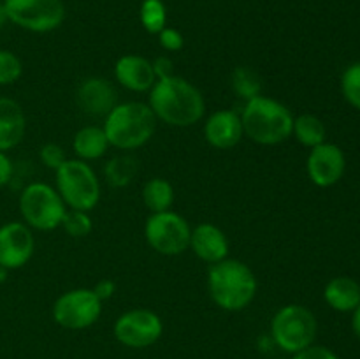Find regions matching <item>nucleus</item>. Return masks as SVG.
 Segmentation results:
<instances>
[{
  "label": "nucleus",
  "instance_id": "6ab92c4d",
  "mask_svg": "<svg viewBox=\"0 0 360 359\" xmlns=\"http://www.w3.org/2000/svg\"><path fill=\"white\" fill-rule=\"evenodd\" d=\"M323 299L336 312H354L360 305V284L350 277H336L323 289Z\"/></svg>",
  "mask_w": 360,
  "mask_h": 359
},
{
  "label": "nucleus",
  "instance_id": "dca6fc26",
  "mask_svg": "<svg viewBox=\"0 0 360 359\" xmlns=\"http://www.w3.org/2000/svg\"><path fill=\"white\" fill-rule=\"evenodd\" d=\"M190 250L206 264H217L220 260L227 259L229 250V238L218 225L211 222H200L192 229L190 236Z\"/></svg>",
  "mask_w": 360,
  "mask_h": 359
},
{
  "label": "nucleus",
  "instance_id": "a211bd4d",
  "mask_svg": "<svg viewBox=\"0 0 360 359\" xmlns=\"http://www.w3.org/2000/svg\"><path fill=\"white\" fill-rule=\"evenodd\" d=\"M27 134V116L18 101L0 97V151L16 148Z\"/></svg>",
  "mask_w": 360,
  "mask_h": 359
},
{
  "label": "nucleus",
  "instance_id": "a878e982",
  "mask_svg": "<svg viewBox=\"0 0 360 359\" xmlns=\"http://www.w3.org/2000/svg\"><path fill=\"white\" fill-rule=\"evenodd\" d=\"M60 227L70 236V238H86L94 231V220L90 217V211L67 210Z\"/></svg>",
  "mask_w": 360,
  "mask_h": 359
},
{
  "label": "nucleus",
  "instance_id": "423d86ee",
  "mask_svg": "<svg viewBox=\"0 0 360 359\" xmlns=\"http://www.w3.org/2000/svg\"><path fill=\"white\" fill-rule=\"evenodd\" d=\"M316 333L319 322L315 313L297 303L281 306L271 319L269 336L273 338L274 347L292 355L313 345Z\"/></svg>",
  "mask_w": 360,
  "mask_h": 359
},
{
  "label": "nucleus",
  "instance_id": "f704fd0d",
  "mask_svg": "<svg viewBox=\"0 0 360 359\" xmlns=\"http://www.w3.org/2000/svg\"><path fill=\"white\" fill-rule=\"evenodd\" d=\"M352 326H354L355 334L360 338V305L354 310V319H352Z\"/></svg>",
  "mask_w": 360,
  "mask_h": 359
},
{
  "label": "nucleus",
  "instance_id": "20e7f679",
  "mask_svg": "<svg viewBox=\"0 0 360 359\" xmlns=\"http://www.w3.org/2000/svg\"><path fill=\"white\" fill-rule=\"evenodd\" d=\"M158 120L148 102H120L104 118L105 136L112 148L132 151L143 148L155 136Z\"/></svg>",
  "mask_w": 360,
  "mask_h": 359
},
{
  "label": "nucleus",
  "instance_id": "c756f323",
  "mask_svg": "<svg viewBox=\"0 0 360 359\" xmlns=\"http://www.w3.org/2000/svg\"><path fill=\"white\" fill-rule=\"evenodd\" d=\"M158 44H160V48L165 49V51H181L183 46H185V37H183V34L178 28L165 27L164 30L158 34Z\"/></svg>",
  "mask_w": 360,
  "mask_h": 359
},
{
  "label": "nucleus",
  "instance_id": "f8f14e48",
  "mask_svg": "<svg viewBox=\"0 0 360 359\" xmlns=\"http://www.w3.org/2000/svg\"><path fill=\"white\" fill-rule=\"evenodd\" d=\"M35 252L34 231L25 222H6L0 225V266L9 271L27 266Z\"/></svg>",
  "mask_w": 360,
  "mask_h": 359
},
{
  "label": "nucleus",
  "instance_id": "9d476101",
  "mask_svg": "<svg viewBox=\"0 0 360 359\" xmlns=\"http://www.w3.org/2000/svg\"><path fill=\"white\" fill-rule=\"evenodd\" d=\"M11 23L34 34H48L65 21L62 0H4Z\"/></svg>",
  "mask_w": 360,
  "mask_h": 359
},
{
  "label": "nucleus",
  "instance_id": "7c9ffc66",
  "mask_svg": "<svg viewBox=\"0 0 360 359\" xmlns=\"http://www.w3.org/2000/svg\"><path fill=\"white\" fill-rule=\"evenodd\" d=\"M292 359H340L336 352H333L330 348L323 347V345H309L304 351L294 354Z\"/></svg>",
  "mask_w": 360,
  "mask_h": 359
},
{
  "label": "nucleus",
  "instance_id": "1a4fd4ad",
  "mask_svg": "<svg viewBox=\"0 0 360 359\" xmlns=\"http://www.w3.org/2000/svg\"><path fill=\"white\" fill-rule=\"evenodd\" d=\"M51 315L53 320L63 329H88L101 319L102 301L97 298L94 289H70L53 303Z\"/></svg>",
  "mask_w": 360,
  "mask_h": 359
},
{
  "label": "nucleus",
  "instance_id": "393cba45",
  "mask_svg": "<svg viewBox=\"0 0 360 359\" xmlns=\"http://www.w3.org/2000/svg\"><path fill=\"white\" fill-rule=\"evenodd\" d=\"M139 21L148 34H160L167 27V7L164 0H143L139 7Z\"/></svg>",
  "mask_w": 360,
  "mask_h": 359
},
{
  "label": "nucleus",
  "instance_id": "f3484780",
  "mask_svg": "<svg viewBox=\"0 0 360 359\" xmlns=\"http://www.w3.org/2000/svg\"><path fill=\"white\" fill-rule=\"evenodd\" d=\"M115 77L123 88L137 94H146L157 83L153 63L141 55H123L115 63Z\"/></svg>",
  "mask_w": 360,
  "mask_h": 359
},
{
  "label": "nucleus",
  "instance_id": "f257e3e1",
  "mask_svg": "<svg viewBox=\"0 0 360 359\" xmlns=\"http://www.w3.org/2000/svg\"><path fill=\"white\" fill-rule=\"evenodd\" d=\"M148 106L155 113L158 122L171 127L186 129L206 115V101L199 88L181 76L157 80L148 92Z\"/></svg>",
  "mask_w": 360,
  "mask_h": 359
},
{
  "label": "nucleus",
  "instance_id": "0eeeda50",
  "mask_svg": "<svg viewBox=\"0 0 360 359\" xmlns=\"http://www.w3.org/2000/svg\"><path fill=\"white\" fill-rule=\"evenodd\" d=\"M21 218L32 231L48 232L62 225L67 210L58 190L46 182H32L18 199Z\"/></svg>",
  "mask_w": 360,
  "mask_h": 359
},
{
  "label": "nucleus",
  "instance_id": "39448f33",
  "mask_svg": "<svg viewBox=\"0 0 360 359\" xmlns=\"http://www.w3.org/2000/svg\"><path fill=\"white\" fill-rule=\"evenodd\" d=\"M55 189L69 210L91 211L101 201V182L88 162L67 158L55 171Z\"/></svg>",
  "mask_w": 360,
  "mask_h": 359
},
{
  "label": "nucleus",
  "instance_id": "cd10ccee",
  "mask_svg": "<svg viewBox=\"0 0 360 359\" xmlns=\"http://www.w3.org/2000/svg\"><path fill=\"white\" fill-rule=\"evenodd\" d=\"M341 92L350 106L360 111V62L352 63L341 76Z\"/></svg>",
  "mask_w": 360,
  "mask_h": 359
},
{
  "label": "nucleus",
  "instance_id": "72a5a7b5",
  "mask_svg": "<svg viewBox=\"0 0 360 359\" xmlns=\"http://www.w3.org/2000/svg\"><path fill=\"white\" fill-rule=\"evenodd\" d=\"M91 289H94V292L97 294V298L104 303L105 299H111L112 296H115L116 284L111 280V278H102V280H98L97 284H95V287Z\"/></svg>",
  "mask_w": 360,
  "mask_h": 359
},
{
  "label": "nucleus",
  "instance_id": "f03ea898",
  "mask_svg": "<svg viewBox=\"0 0 360 359\" xmlns=\"http://www.w3.org/2000/svg\"><path fill=\"white\" fill-rule=\"evenodd\" d=\"M259 289L255 273L239 259H224L207 270V292L218 308L241 312L253 303Z\"/></svg>",
  "mask_w": 360,
  "mask_h": 359
},
{
  "label": "nucleus",
  "instance_id": "2f4dec72",
  "mask_svg": "<svg viewBox=\"0 0 360 359\" xmlns=\"http://www.w3.org/2000/svg\"><path fill=\"white\" fill-rule=\"evenodd\" d=\"M151 63H153V70L157 80H164V77L174 76V62H172L167 55L157 56Z\"/></svg>",
  "mask_w": 360,
  "mask_h": 359
},
{
  "label": "nucleus",
  "instance_id": "ddd939ff",
  "mask_svg": "<svg viewBox=\"0 0 360 359\" xmlns=\"http://www.w3.org/2000/svg\"><path fill=\"white\" fill-rule=\"evenodd\" d=\"M347 158L343 150L334 143H322L311 148L306 158V171L309 180L320 189H329L336 185L345 175Z\"/></svg>",
  "mask_w": 360,
  "mask_h": 359
},
{
  "label": "nucleus",
  "instance_id": "aec40b11",
  "mask_svg": "<svg viewBox=\"0 0 360 359\" xmlns=\"http://www.w3.org/2000/svg\"><path fill=\"white\" fill-rule=\"evenodd\" d=\"M109 148L111 144H109L108 136H105L104 129L98 125L81 127L72 137V150L79 160H97L108 153Z\"/></svg>",
  "mask_w": 360,
  "mask_h": 359
},
{
  "label": "nucleus",
  "instance_id": "e433bc0d",
  "mask_svg": "<svg viewBox=\"0 0 360 359\" xmlns=\"http://www.w3.org/2000/svg\"><path fill=\"white\" fill-rule=\"evenodd\" d=\"M7 277H9V270L4 266H0V284L7 282Z\"/></svg>",
  "mask_w": 360,
  "mask_h": 359
},
{
  "label": "nucleus",
  "instance_id": "9b49d317",
  "mask_svg": "<svg viewBox=\"0 0 360 359\" xmlns=\"http://www.w3.org/2000/svg\"><path fill=\"white\" fill-rule=\"evenodd\" d=\"M115 338L129 348H146L164 334V320L148 308H134L122 313L112 327Z\"/></svg>",
  "mask_w": 360,
  "mask_h": 359
},
{
  "label": "nucleus",
  "instance_id": "b1692460",
  "mask_svg": "<svg viewBox=\"0 0 360 359\" xmlns=\"http://www.w3.org/2000/svg\"><path fill=\"white\" fill-rule=\"evenodd\" d=\"M231 87L232 92L238 95L239 99H243L245 102L252 101V99L262 95V77L259 76L255 69L248 65H239L236 67L234 73L231 77Z\"/></svg>",
  "mask_w": 360,
  "mask_h": 359
},
{
  "label": "nucleus",
  "instance_id": "6e6552de",
  "mask_svg": "<svg viewBox=\"0 0 360 359\" xmlns=\"http://www.w3.org/2000/svg\"><path fill=\"white\" fill-rule=\"evenodd\" d=\"M192 225L183 215L167 210L151 213L144 224V238L151 250L165 257L181 256L190 248Z\"/></svg>",
  "mask_w": 360,
  "mask_h": 359
},
{
  "label": "nucleus",
  "instance_id": "4be33fe9",
  "mask_svg": "<svg viewBox=\"0 0 360 359\" xmlns=\"http://www.w3.org/2000/svg\"><path fill=\"white\" fill-rule=\"evenodd\" d=\"M139 175V160L129 153L116 155L109 158L104 165V176L109 185L122 189V187L130 185L134 178Z\"/></svg>",
  "mask_w": 360,
  "mask_h": 359
},
{
  "label": "nucleus",
  "instance_id": "5701e85b",
  "mask_svg": "<svg viewBox=\"0 0 360 359\" xmlns=\"http://www.w3.org/2000/svg\"><path fill=\"white\" fill-rule=\"evenodd\" d=\"M292 136H294L302 146L311 150V148L326 143L327 129L319 116L304 113V115H299L294 118V130H292Z\"/></svg>",
  "mask_w": 360,
  "mask_h": 359
},
{
  "label": "nucleus",
  "instance_id": "4468645a",
  "mask_svg": "<svg viewBox=\"0 0 360 359\" xmlns=\"http://www.w3.org/2000/svg\"><path fill=\"white\" fill-rule=\"evenodd\" d=\"M204 137L217 150H231L245 137L241 113L234 109H218L204 122Z\"/></svg>",
  "mask_w": 360,
  "mask_h": 359
},
{
  "label": "nucleus",
  "instance_id": "2eb2a0df",
  "mask_svg": "<svg viewBox=\"0 0 360 359\" xmlns=\"http://www.w3.org/2000/svg\"><path fill=\"white\" fill-rule=\"evenodd\" d=\"M76 101L81 111L90 116H108L109 111L118 104V94L111 81L101 76L83 80L77 87Z\"/></svg>",
  "mask_w": 360,
  "mask_h": 359
},
{
  "label": "nucleus",
  "instance_id": "473e14b6",
  "mask_svg": "<svg viewBox=\"0 0 360 359\" xmlns=\"http://www.w3.org/2000/svg\"><path fill=\"white\" fill-rule=\"evenodd\" d=\"M14 175V164L6 151H0V189L9 185Z\"/></svg>",
  "mask_w": 360,
  "mask_h": 359
},
{
  "label": "nucleus",
  "instance_id": "c9c22d12",
  "mask_svg": "<svg viewBox=\"0 0 360 359\" xmlns=\"http://www.w3.org/2000/svg\"><path fill=\"white\" fill-rule=\"evenodd\" d=\"M9 21V18H7V13H6V7H4V4L0 2V28L4 27V25Z\"/></svg>",
  "mask_w": 360,
  "mask_h": 359
},
{
  "label": "nucleus",
  "instance_id": "bb28decb",
  "mask_svg": "<svg viewBox=\"0 0 360 359\" xmlns=\"http://www.w3.org/2000/svg\"><path fill=\"white\" fill-rule=\"evenodd\" d=\"M23 74V63L20 56L11 49L0 48V87L14 84Z\"/></svg>",
  "mask_w": 360,
  "mask_h": 359
},
{
  "label": "nucleus",
  "instance_id": "412c9836",
  "mask_svg": "<svg viewBox=\"0 0 360 359\" xmlns=\"http://www.w3.org/2000/svg\"><path fill=\"white\" fill-rule=\"evenodd\" d=\"M143 203L150 210V213L171 210L174 204V187L165 178H151L143 187Z\"/></svg>",
  "mask_w": 360,
  "mask_h": 359
},
{
  "label": "nucleus",
  "instance_id": "c85d7f7f",
  "mask_svg": "<svg viewBox=\"0 0 360 359\" xmlns=\"http://www.w3.org/2000/svg\"><path fill=\"white\" fill-rule=\"evenodd\" d=\"M39 158H41V162L46 168L51 169V171H56L67 160V155L63 146H60L58 143H46L39 150Z\"/></svg>",
  "mask_w": 360,
  "mask_h": 359
},
{
  "label": "nucleus",
  "instance_id": "7ed1b4c3",
  "mask_svg": "<svg viewBox=\"0 0 360 359\" xmlns=\"http://www.w3.org/2000/svg\"><path fill=\"white\" fill-rule=\"evenodd\" d=\"M294 118L290 109L283 102L259 95L245 102L241 122L245 136L262 146H276L292 137Z\"/></svg>",
  "mask_w": 360,
  "mask_h": 359
}]
</instances>
